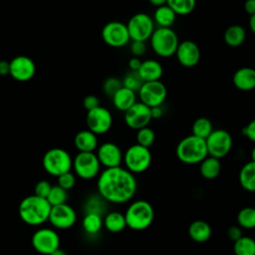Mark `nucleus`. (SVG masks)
I'll return each mask as SVG.
<instances>
[{"mask_svg":"<svg viewBox=\"0 0 255 255\" xmlns=\"http://www.w3.org/2000/svg\"><path fill=\"white\" fill-rule=\"evenodd\" d=\"M82 226L87 234L96 235L104 227V217L96 213H86L82 221Z\"/></svg>","mask_w":255,"mask_h":255,"instance_id":"obj_31","label":"nucleus"},{"mask_svg":"<svg viewBox=\"0 0 255 255\" xmlns=\"http://www.w3.org/2000/svg\"><path fill=\"white\" fill-rule=\"evenodd\" d=\"M235 255H255V240L249 236H242L234 242Z\"/></svg>","mask_w":255,"mask_h":255,"instance_id":"obj_33","label":"nucleus"},{"mask_svg":"<svg viewBox=\"0 0 255 255\" xmlns=\"http://www.w3.org/2000/svg\"><path fill=\"white\" fill-rule=\"evenodd\" d=\"M150 112H151V118L152 119H159L163 115V110H162L161 106L150 108Z\"/></svg>","mask_w":255,"mask_h":255,"instance_id":"obj_49","label":"nucleus"},{"mask_svg":"<svg viewBox=\"0 0 255 255\" xmlns=\"http://www.w3.org/2000/svg\"><path fill=\"white\" fill-rule=\"evenodd\" d=\"M42 164L48 174L58 177L63 173L71 171L73 168V158L66 149L53 147L44 153Z\"/></svg>","mask_w":255,"mask_h":255,"instance_id":"obj_6","label":"nucleus"},{"mask_svg":"<svg viewBox=\"0 0 255 255\" xmlns=\"http://www.w3.org/2000/svg\"><path fill=\"white\" fill-rule=\"evenodd\" d=\"M139 102L143 103L149 108L161 106L167 96L165 85L160 81L144 82L137 92Z\"/></svg>","mask_w":255,"mask_h":255,"instance_id":"obj_13","label":"nucleus"},{"mask_svg":"<svg viewBox=\"0 0 255 255\" xmlns=\"http://www.w3.org/2000/svg\"><path fill=\"white\" fill-rule=\"evenodd\" d=\"M83 106L88 112V111H91V110H94V109L100 107L101 105H100V100L97 96L88 95L83 100Z\"/></svg>","mask_w":255,"mask_h":255,"instance_id":"obj_43","label":"nucleus"},{"mask_svg":"<svg viewBox=\"0 0 255 255\" xmlns=\"http://www.w3.org/2000/svg\"><path fill=\"white\" fill-rule=\"evenodd\" d=\"M223 39L227 46L231 48H237L244 43L246 39V31L241 25H231L225 30Z\"/></svg>","mask_w":255,"mask_h":255,"instance_id":"obj_25","label":"nucleus"},{"mask_svg":"<svg viewBox=\"0 0 255 255\" xmlns=\"http://www.w3.org/2000/svg\"><path fill=\"white\" fill-rule=\"evenodd\" d=\"M251 160L255 161V145H254V147L251 150Z\"/></svg>","mask_w":255,"mask_h":255,"instance_id":"obj_53","label":"nucleus"},{"mask_svg":"<svg viewBox=\"0 0 255 255\" xmlns=\"http://www.w3.org/2000/svg\"><path fill=\"white\" fill-rule=\"evenodd\" d=\"M96 154L101 165L105 166L106 168L121 166L124 160V154L119 145L111 141L104 142L98 146Z\"/></svg>","mask_w":255,"mask_h":255,"instance_id":"obj_18","label":"nucleus"},{"mask_svg":"<svg viewBox=\"0 0 255 255\" xmlns=\"http://www.w3.org/2000/svg\"><path fill=\"white\" fill-rule=\"evenodd\" d=\"M126 168L130 172L141 173L145 171L151 163V152L148 147L134 143L127 148L124 153Z\"/></svg>","mask_w":255,"mask_h":255,"instance_id":"obj_7","label":"nucleus"},{"mask_svg":"<svg viewBox=\"0 0 255 255\" xmlns=\"http://www.w3.org/2000/svg\"><path fill=\"white\" fill-rule=\"evenodd\" d=\"M239 182L245 190L255 192V161L250 160L241 167Z\"/></svg>","mask_w":255,"mask_h":255,"instance_id":"obj_28","label":"nucleus"},{"mask_svg":"<svg viewBox=\"0 0 255 255\" xmlns=\"http://www.w3.org/2000/svg\"><path fill=\"white\" fill-rule=\"evenodd\" d=\"M127 226L135 231H141L149 227L154 218L153 207L149 202L138 199L131 202L125 212Z\"/></svg>","mask_w":255,"mask_h":255,"instance_id":"obj_4","label":"nucleus"},{"mask_svg":"<svg viewBox=\"0 0 255 255\" xmlns=\"http://www.w3.org/2000/svg\"><path fill=\"white\" fill-rule=\"evenodd\" d=\"M237 222L242 228H255V207L242 208L237 214Z\"/></svg>","mask_w":255,"mask_h":255,"instance_id":"obj_35","label":"nucleus"},{"mask_svg":"<svg viewBox=\"0 0 255 255\" xmlns=\"http://www.w3.org/2000/svg\"><path fill=\"white\" fill-rule=\"evenodd\" d=\"M31 243L38 253L51 255L60 248V236L54 229L43 227L33 233Z\"/></svg>","mask_w":255,"mask_h":255,"instance_id":"obj_10","label":"nucleus"},{"mask_svg":"<svg viewBox=\"0 0 255 255\" xmlns=\"http://www.w3.org/2000/svg\"><path fill=\"white\" fill-rule=\"evenodd\" d=\"M254 207H255V206H254Z\"/></svg>","mask_w":255,"mask_h":255,"instance_id":"obj_54","label":"nucleus"},{"mask_svg":"<svg viewBox=\"0 0 255 255\" xmlns=\"http://www.w3.org/2000/svg\"><path fill=\"white\" fill-rule=\"evenodd\" d=\"M48 221L57 229H69L76 223L77 213L75 209L67 203L52 206Z\"/></svg>","mask_w":255,"mask_h":255,"instance_id":"obj_16","label":"nucleus"},{"mask_svg":"<svg viewBox=\"0 0 255 255\" xmlns=\"http://www.w3.org/2000/svg\"><path fill=\"white\" fill-rule=\"evenodd\" d=\"M243 134L252 142L255 143V119L249 122L243 128Z\"/></svg>","mask_w":255,"mask_h":255,"instance_id":"obj_44","label":"nucleus"},{"mask_svg":"<svg viewBox=\"0 0 255 255\" xmlns=\"http://www.w3.org/2000/svg\"><path fill=\"white\" fill-rule=\"evenodd\" d=\"M175 12L166 4L160 7L155 8L153 12V21L157 27L161 28H170L176 20Z\"/></svg>","mask_w":255,"mask_h":255,"instance_id":"obj_26","label":"nucleus"},{"mask_svg":"<svg viewBox=\"0 0 255 255\" xmlns=\"http://www.w3.org/2000/svg\"><path fill=\"white\" fill-rule=\"evenodd\" d=\"M141 63H142V61H140L139 58H137V57H131V58L128 60V68H129L130 71H135V72H137L138 69L140 68Z\"/></svg>","mask_w":255,"mask_h":255,"instance_id":"obj_46","label":"nucleus"},{"mask_svg":"<svg viewBox=\"0 0 255 255\" xmlns=\"http://www.w3.org/2000/svg\"><path fill=\"white\" fill-rule=\"evenodd\" d=\"M149 42L152 51L161 58H169L175 55L179 45L178 36L171 28H155Z\"/></svg>","mask_w":255,"mask_h":255,"instance_id":"obj_5","label":"nucleus"},{"mask_svg":"<svg viewBox=\"0 0 255 255\" xmlns=\"http://www.w3.org/2000/svg\"><path fill=\"white\" fill-rule=\"evenodd\" d=\"M244 10L250 16L255 14V0H246L244 3Z\"/></svg>","mask_w":255,"mask_h":255,"instance_id":"obj_47","label":"nucleus"},{"mask_svg":"<svg viewBox=\"0 0 255 255\" xmlns=\"http://www.w3.org/2000/svg\"><path fill=\"white\" fill-rule=\"evenodd\" d=\"M178 63L186 68H192L199 63L200 49L198 45L191 40H184L179 42L175 53Z\"/></svg>","mask_w":255,"mask_h":255,"instance_id":"obj_19","label":"nucleus"},{"mask_svg":"<svg viewBox=\"0 0 255 255\" xmlns=\"http://www.w3.org/2000/svg\"><path fill=\"white\" fill-rule=\"evenodd\" d=\"M36 73L34 61L27 56H17L10 61V76L18 82L31 80Z\"/></svg>","mask_w":255,"mask_h":255,"instance_id":"obj_17","label":"nucleus"},{"mask_svg":"<svg viewBox=\"0 0 255 255\" xmlns=\"http://www.w3.org/2000/svg\"><path fill=\"white\" fill-rule=\"evenodd\" d=\"M176 15L186 16L193 12L196 0H167L166 3Z\"/></svg>","mask_w":255,"mask_h":255,"instance_id":"obj_34","label":"nucleus"},{"mask_svg":"<svg viewBox=\"0 0 255 255\" xmlns=\"http://www.w3.org/2000/svg\"><path fill=\"white\" fill-rule=\"evenodd\" d=\"M74 144L79 152H94L98 148L97 134L90 129H83L76 133Z\"/></svg>","mask_w":255,"mask_h":255,"instance_id":"obj_21","label":"nucleus"},{"mask_svg":"<svg viewBox=\"0 0 255 255\" xmlns=\"http://www.w3.org/2000/svg\"><path fill=\"white\" fill-rule=\"evenodd\" d=\"M124 120L128 128L135 130L148 127V124L152 120L150 108L141 102H136L131 108L125 112Z\"/></svg>","mask_w":255,"mask_h":255,"instance_id":"obj_15","label":"nucleus"},{"mask_svg":"<svg viewBox=\"0 0 255 255\" xmlns=\"http://www.w3.org/2000/svg\"><path fill=\"white\" fill-rule=\"evenodd\" d=\"M122 82H123V87L128 88L135 93L139 91L142 84L144 83L140 78L139 74L135 71H129L128 73H127Z\"/></svg>","mask_w":255,"mask_h":255,"instance_id":"obj_38","label":"nucleus"},{"mask_svg":"<svg viewBox=\"0 0 255 255\" xmlns=\"http://www.w3.org/2000/svg\"><path fill=\"white\" fill-rule=\"evenodd\" d=\"M107 201L98 193L89 196L84 203V211L86 213H96L105 216L107 212Z\"/></svg>","mask_w":255,"mask_h":255,"instance_id":"obj_30","label":"nucleus"},{"mask_svg":"<svg viewBox=\"0 0 255 255\" xmlns=\"http://www.w3.org/2000/svg\"><path fill=\"white\" fill-rule=\"evenodd\" d=\"M135 139L136 143L149 148V146H151L155 140V133L149 127H144L136 130Z\"/></svg>","mask_w":255,"mask_h":255,"instance_id":"obj_37","label":"nucleus"},{"mask_svg":"<svg viewBox=\"0 0 255 255\" xmlns=\"http://www.w3.org/2000/svg\"><path fill=\"white\" fill-rule=\"evenodd\" d=\"M73 169L82 179H93L100 174L101 163L95 152H78L73 158Z\"/></svg>","mask_w":255,"mask_h":255,"instance_id":"obj_9","label":"nucleus"},{"mask_svg":"<svg viewBox=\"0 0 255 255\" xmlns=\"http://www.w3.org/2000/svg\"><path fill=\"white\" fill-rule=\"evenodd\" d=\"M137 73L143 82L160 81V78L163 74V69L158 61L147 59L142 61Z\"/></svg>","mask_w":255,"mask_h":255,"instance_id":"obj_22","label":"nucleus"},{"mask_svg":"<svg viewBox=\"0 0 255 255\" xmlns=\"http://www.w3.org/2000/svg\"><path fill=\"white\" fill-rule=\"evenodd\" d=\"M51 209L52 206L47 198L32 194L21 200L18 212L23 222L31 226H39L49 220Z\"/></svg>","mask_w":255,"mask_h":255,"instance_id":"obj_2","label":"nucleus"},{"mask_svg":"<svg viewBox=\"0 0 255 255\" xmlns=\"http://www.w3.org/2000/svg\"><path fill=\"white\" fill-rule=\"evenodd\" d=\"M191 130H192L193 135H196L200 138L206 139L209 136V134L213 131L212 123L207 118H204V117L198 118L192 124Z\"/></svg>","mask_w":255,"mask_h":255,"instance_id":"obj_32","label":"nucleus"},{"mask_svg":"<svg viewBox=\"0 0 255 255\" xmlns=\"http://www.w3.org/2000/svg\"><path fill=\"white\" fill-rule=\"evenodd\" d=\"M175 153L177 158L185 164L200 163L208 156L206 141L193 134L187 135L178 142Z\"/></svg>","mask_w":255,"mask_h":255,"instance_id":"obj_3","label":"nucleus"},{"mask_svg":"<svg viewBox=\"0 0 255 255\" xmlns=\"http://www.w3.org/2000/svg\"><path fill=\"white\" fill-rule=\"evenodd\" d=\"M205 141L208 155L218 159L226 156L230 152L233 144L231 134L223 128L213 129Z\"/></svg>","mask_w":255,"mask_h":255,"instance_id":"obj_11","label":"nucleus"},{"mask_svg":"<svg viewBox=\"0 0 255 255\" xmlns=\"http://www.w3.org/2000/svg\"><path fill=\"white\" fill-rule=\"evenodd\" d=\"M127 27L131 41L146 42L150 39L155 30V24L152 17L143 12L132 15L128 21Z\"/></svg>","mask_w":255,"mask_h":255,"instance_id":"obj_8","label":"nucleus"},{"mask_svg":"<svg viewBox=\"0 0 255 255\" xmlns=\"http://www.w3.org/2000/svg\"><path fill=\"white\" fill-rule=\"evenodd\" d=\"M211 233L212 230L209 223L203 220H195L191 222L188 227L189 237L197 243H204L208 241L211 237Z\"/></svg>","mask_w":255,"mask_h":255,"instance_id":"obj_24","label":"nucleus"},{"mask_svg":"<svg viewBox=\"0 0 255 255\" xmlns=\"http://www.w3.org/2000/svg\"><path fill=\"white\" fill-rule=\"evenodd\" d=\"M234 86L240 91H251L255 89V69L242 67L238 69L232 78Z\"/></svg>","mask_w":255,"mask_h":255,"instance_id":"obj_20","label":"nucleus"},{"mask_svg":"<svg viewBox=\"0 0 255 255\" xmlns=\"http://www.w3.org/2000/svg\"><path fill=\"white\" fill-rule=\"evenodd\" d=\"M52 186L53 185L50 183V181L42 179L36 183L34 187V194L43 198H47L52 189Z\"/></svg>","mask_w":255,"mask_h":255,"instance_id":"obj_41","label":"nucleus"},{"mask_svg":"<svg viewBox=\"0 0 255 255\" xmlns=\"http://www.w3.org/2000/svg\"><path fill=\"white\" fill-rule=\"evenodd\" d=\"M112 101L117 110L125 113L136 103V93L128 88L122 87L114 95Z\"/></svg>","mask_w":255,"mask_h":255,"instance_id":"obj_23","label":"nucleus"},{"mask_svg":"<svg viewBox=\"0 0 255 255\" xmlns=\"http://www.w3.org/2000/svg\"><path fill=\"white\" fill-rule=\"evenodd\" d=\"M123 87V82L116 78V77H110L105 80L103 84V91L104 94L110 98H113L114 95Z\"/></svg>","mask_w":255,"mask_h":255,"instance_id":"obj_39","label":"nucleus"},{"mask_svg":"<svg viewBox=\"0 0 255 255\" xmlns=\"http://www.w3.org/2000/svg\"><path fill=\"white\" fill-rule=\"evenodd\" d=\"M148 2H149L152 6H154L155 8H157V7L166 5L167 0H148Z\"/></svg>","mask_w":255,"mask_h":255,"instance_id":"obj_50","label":"nucleus"},{"mask_svg":"<svg viewBox=\"0 0 255 255\" xmlns=\"http://www.w3.org/2000/svg\"><path fill=\"white\" fill-rule=\"evenodd\" d=\"M102 39L113 48L126 46L130 41L127 24L121 21L108 22L102 29Z\"/></svg>","mask_w":255,"mask_h":255,"instance_id":"obj_12","label":"nucleus"},{"mask_svg":"<svg viewBox=\"0 0 255 255\" xmlns=\"http://www.w3.org/2000/svg\"><path fill=\"white\" fill-rule=\"evenodd\" d=\"M10 75V62L0 60V76Z\"/></svg>","mask_w":255,"mask_h":255,"instance_id":"obj_48","label":"nucleus"},{"mask_svg":"<svg viewBox=\"0 0 255 255\" xmlns=\"http://www.w3.org/2000/svg\"><path fill=\"white\" fill-rule=\"evenodd\" d=\"M68 197H69L68 190L62 188L57 184L52 186V189L47 197V200L51 204V206H56V205L67 203Z\"/></svg>","mask_w":255,"mask_h":255,"instance_id":"obj_36","label":"nucleus"},{"mask_svg":"<svg viewBox=\"0 0 255 255\" xmlns=\"http://www.w3.org/2000/svg\"><path fill=\"white\" fill-rule=\"evenodd\" d=\"M137 182L134 174L126 167L105 168L98 176V193L107 201L123 204L135 194Z\"/></svg>","mask_w":255,"mask_h":255,"instance_id":"obj_1","label":"nucleus"},{"mask_svg":"<svg viewBox=\"0 0 255 255\" xmlns=\"http://www.w3.org/2000/svg\"><path fill=\"white\" fill-rule=\"evenodd\" d=\"M57 183L62 188L66 189V190H70L76 184V175H75V173H73L71 171L63 173L57 177Z\"/></svg>","mask_w":255,"mask_h":255,"instance_id":"obj_40","label":"nucleus"},{"mask_svg":"<svg viewBox=\"0 0 255 255\" xmlns=\"http://www.w3.org/2000/svg\"><path fill=\"white\" fill-rule=\"evenodd\" d=\"M51 255H68L64 250H62V249H57L56 251H54Z\"/></svg>","mask_w":255,"mask_h":255,"instance_id":"obj_52","label":"nucleus"},{"mask_svg":"<svg viewBox=\"0 0 255 255\" xmlns=\"http://www.w3.org/2000/svg\"><path fill=\"white\" fill-rule=\"evenodd\" d=\"M104 227L112 233L122 232L126 227H128L125 213L120 211L108 212L104 216Z\"/></svg>","mask_w":255,"mask_h":255,"instance_id":"obj_27","label":"nucleus"},{"mask_svg":"<svg viewBox=\"0 0 255 255\" xmlns=\"http://www.w3.org/2000/svg\"><path fill=\"white\" fill-rule=\"evenodd\" d=\"M129 50L133 57L139 58L146 52V44L142 41H131Z\"/></svg>","mask_w":255,"mask_h":255,"instance_id":"obj_42","label":"nucleus"},{"mask_svg":"<svg viewBox=\"0 0 255 255\" xmlns=\"http://www.w3.org/2000/svg\"><path fill=\"white\" fill-rule=\"evenodd\" d=\"M221 170V163L220 159L208 155L205 157L199 166V171L202 177L205 179H214L216 178Z\"/></svg>","mask_w":255,"mask_h":255,"instance_id":"obj_29","label":"nucleus"},{"mask_svg":"<svg viewBox=\"0 0 255 255\" xmlns=\"http://www.w3.org/2000/svg\"><path fill=\"white\" fill-rule=\"evenodd\" d=\"M227 236L233 242L237 241L239 238H241L243 236L241 228L239 226H231V227H229L228 230H227Z\"/></svg>","mask_w":255,"mask_h":255,"instance_id":"obj_45","label":"nucleus"},{"mask_svg":"<svg viewBox=\"0 0 255 255\" xmlns=\"http://www.w3.org/2000/svg\"><path fill=\"white\" fill-rule=\"evenodd\" d=\"M249 28L253 34H255V14L250 16L249 19Z\"/></svg>","mask_w":255,"mask_h":255,"instance_id":"obj_51","label":"nucleus"},{"mask_svg":"<svg viewBox=\"0 0 255 255\" xmlns=\"http://www.w3.org/2000/svg\"><path fill=\"white\" fill-rule=\"evenodd\" d=\"M86 123L88 129L94 133L104 134L108 132L113 125V116L111 112L100 106L94 110L88 111L86 116Z\"/></svg>","mask_w":255,"mask_h":255,"instance_id":"obj_14","label":"nucleus"}]
</instances>
